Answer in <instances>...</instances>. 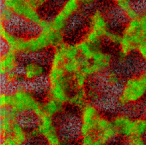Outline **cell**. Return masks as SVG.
<instances>
[{"instance_id": "1", "label": "cell", "mask_w": 146, "mask_h": 145, "mask_svg": "<svg viewBox=\"0 0 146 145\" xmlns=\"http://www.w3.org/2000/svg\"><path fill=\"white\" fill-rule=\"evenodd\" d=\"M146 99V74L143 71L124 80L115 98L119 108L136 107Z\"/></svg>"}, {"instance_id": "2", "label": "cell", "mask_w": 146, "mask_h": 145, "mask_svg": "<svg viewBox=\"0 0 146 145\" xmlns=\"http://www.w3.org/2000/svg\"><path fill=\"white\" fill-rule=\"evenodd\" d=\"M48 85V98L64 104L68 103L72 88H74L72 76L67 74L62 67L53 68L46 76Z\"/></svg>"}, {"instance_id": "3", "label": "cell", "mask_w": 146, "mask_h": 145, "mask_svg": "<svg viewBox=\"0 0 146 145\" xmlns=\"http://www.w3.org/2000/svg\"><path fill=\"white\" fill-rule=\"evenodd\" d=\"M11 93L12 103L9 108L20 116L26 113L33 115L42 105L31 90L23 84L16 86Z\"/></svg>"}, {"instance_id": "4", "label": "cell", "mask_w": 146, "mask_h": 145, "mask_svg": "<svg viewBox=\"0 0 146 145\" xmlns=\"http://www.w3.org/2000/svg\"><path fill=\"white\" fill-rule=\"evenodd\" d=\"M1 6L10 10L16 17L38 26L43 19L38 11L30 4L29 0H4Z\"/></svg>"}, {"instance_id": "5", "label": "cell", "mask_w": 146, "mask_h": 145, "mask_svg": "<svg viewBox=\"0 0 146 145\" xmlns=\"http://www.w3.org/2000/svg\"><path fill=\"white\" fill-rule=\"evenodd\" d=\"M113 63V57L109 53L101 50H96L91 60L83 65L81 71L88 77L105 74L111 69Z\"/></svg>"}, {"instance_id": "6", "label": "cell", "mask_w": 146, "mask_h": 145, "mask_svg": "<svg viewBox=\"0 0 146 145\" xmlns=\"http://www.w3.org/2000/svg\"><path fill=\"white\" fill-rule=\"evenodd\" d=\"M36 120L35 127L47 145H60L64 142L54 118L43 115Z\"/></svg>"}, {"instance_id": "7", "label": "cell", "mask_w": 146, "mask_h": 145, "mask_svg": "<svg viewBox=\"0 0 146 145\" xmlns=\"http://www.w3.org/2000/svg\"><path fill=\"white\" fill-rule=\"evenodd\" d=\"M121 34L136 46L146 40V11L141 12L137 18L127 21Z\"/></svg>"}, {"instance_id": "8", "label": "cell", "mask_w": 146, "mask_h": 145, "mask_svg": "<svg viewBox=\"0 0 146 145\" xmlns=\"http://www.w3.org/2000/svg\"><path fill=\"white\" fill-rule=\"evenodd\" d=\"M89 30L96 33L104 39L111 30L108 16L101 11L95 10L89 16Z\"/></svg>"}, {"instance_id": "9", "label": "cell", "mask_w": 146, "mask_h": 145, "mask_svg": "<svg viewBox=\"0 0 146 145\" xmlns=\"http://www.w3.org/2000/svg\"><path fill=\"white\" fill-rule=\"evenodd\" d=\"M21 73L24 81L33 83L41 80L46 75V68L42 62L31 60L23 65Z\"/></svg>"}, {"instance_id": "10", "label": "cell", "mask_w": 146, "mask_h": 145, "mask_svg": "<svg viewBox=\"0 0 146 145\" xmlns=\"http://www.w3.org/2000/svg\"><path fill=\"white\" fill-rule=\"evenodd\" d=\"M95 135L105 145L111 142L118 136L111 119L103 115L100 118L96 125Z\"/></svg>"}, {"instance_id": "11", "label": "cell", "mask_w": 146, "mask_h": 145, "mask_svg": "<svg viewBox=\"0 0 146 145\" xmlns=\"http://www.w3.org/2000/svg\"><path fill=\"white\" fill-rule=\"evenodd\" d=\"M102 116L100 109L94 103H87L80 113V123L90 127L94 132L96 125Z\"/></svg>"}, {"instance_id": "12", "label": "cell", "mask_w": 146, "mask_h": 145, "mask_svg": "<svg viewBox=\"0 0 146 145\" xmlns=\"http://www.w3.org/2000/svg\"><path fill=\"white\" fill-rule=\"evenodd\" d=\"M19 54L6 48L2 51L0 57V74L4 76L10 72L17 71L20 66Z\"/></svg>"}, {"instance_id": "13", "label": "cell", "mask_w": 146, "mask_h": 145, "mask_svg": "<svg viewBox=\"0 0 146 145\" xmlns=\"http://www.w3.org/2000/svg\"><path fill=\"white\" fill-rule=\"evenodd\" d=\"M133 118L130 115L124 112L116 113L111 118L118 136L124 137L126 139L129 138Z\"/></svg>"}, {"instance_id": "14", "label": "cell", "mask_w": 146, "mask_h": 145, "mask_svg": "<svg viewBox=\"0 0 146 145\" xmlns=\"http://www.w3.org/2000/svg\"><path fill=\"white\" fill-rule=\"evenodd\" d=\"M115 8L127 20L137 18L141 14L139 9L129 0H116L114 1Z\"/></svg>"}, {"instance_id": "15", "label": "cell", "mask_w": 146, "mask_h": 145, "mask_svg": "<svg viewBox=\"0 0 146 145\" xmlns=\"http://www.w3.org/2000/svg\"><path fill=\"white\" fill-rule=\"evenodd\" d=\"M8 136H11L18 145H26L30 141L29 131L19 120L13 123L11 132Z\"/></svg>"}, {"instance_id": "16", "label": "cell", "mask_w": 146, "mask_h": 145, "mask_svg": "<svg viewBox=\"0 0 146 145\" xmlns=\"http://www.w3.org/2000/svg\"><path fill=\"white\" fill-rule=\"evenodd\" d=\"M104 76V84L110 89H119L124 81L120 72L114 70H109Z\"/></svg>"}, {"instance_id": "17", "label": "cell", "mask_w": 146, "mask_h": 145, "mask_svg": "<svg viewBox=\"0 0 146 145\" xmlns=\"http://www.w3.org/2000/svg\"><path fill=\"white\" fill-rule=\"evenodd\" d=\"M64 105V104L50 98H48L42 103V108L44 115L53 118L62 112Z\"/></svg>"}, {"instance_id": "18", "label": "cell", "mask_w": 146, "mask_h": 145, "mask_svg": "<svg viewBox=\"0 0 146 145\" xmlns=\"http://www.w3.org/2000/svg\"><path fill=\"white\" fill-rule=\"evenodd\" d=\"M136 45L130 40L123 36L118 45V58L119 62H125L133 53H135Z\"/></svg>"}, {"instance_id": "19", "label": "cell", "mask_w": 146, "mask_h": 145, "mask_svg": "<svg viewBox=\"0 0 146 145\" xmlns=\"http://www.w3.org/2000/svg\"><path fill=\"white\" fill-rule=\"evenodd\" d=\"M134 136L146 138V116L133 117L129 138Z\"/></svg>"}, {"instance_id": "20", "label": "cell", "mask_w": 146, "mask_h": 145, "mask_svg": "<svg viewBox=\"0 0 146 145\" xmlns=\"http://www.w3.org/2000/svg\"><path fill=\"white\" fill-rule=\"evenodd\" d=\"M81 6L80 1L78 0H68L64 3L58 12L65 18L70 20L79 11Z\"/></svg>"}, {"instance_id": "21", "label": "cell", "mask_w": 146, "mask_h": 145, "mask_svg": "<svg viewBox=\"0 0 146 145\" xmlns=\"http://www.w3.org/2000/svg\"><path fill=\"white\" fill-rule=\"evenodd\" d=\"M79 57L83 59L90 61L92 58L95 52L100 48H96L89 44L84 39L76 44Z\"/></svg>"}, {"instance_id": "22", "label": "cell", "mask_w": 146, "mask_h": 145, "mask_svg": "<svg viewBox=\"0 0 146 145\" xmlns=\"http://www.w3.org/2000/svg\"><path fill=\"white\" fill-rule=\"evenodd\" d=\"M87 99L85 89H75V92L70 94L68 103L73 107L82 109L87 104Z\"/></svg>"}, {"instance_id": "23", "label": "cell", "mask_w": 146, "mask_h": 145, "mask_svg": "<svg viewBox=\"0 0 146 145\" xmlns=\"http://www.w3.org/2000/svg\"><path fill=\"white\" fill-rule=\"evenodd\" d=\"M57 48L61 53L65 62L79 57L76 44H70L64 42L57 47Z\"/></svg>"}, {"instance_id": "24", "label": "cell", "mask_w": 146, "mask_h": 145, "mask_svg": "<svg viewBox=\"0 0 146 145\" xmlns=\"http://www.w3.org/2000/svg\"><path fill=\"white\" fill-rule=\"evenodd\" d=\"M82 59L79 57L77 58L66 61L62 67L69 76H72L80 71L82 68Z\"/></svg>"}, {"instance_id": "25", "label": "cell", "mask_w": 146, "mask_h": 145, "mask_svg": "<svg viewBox=\"0 0 146 145\" xmlns=\"http://www.w3.org/2000/svg\"><path fill=\"white\" fill-rule=\"evenodd\" d=\"M2 77L5 85L8 86H14L15 88L22 84L21 82L24 81L21 73L17 71L10 72Z\"/></svg>"}, {"instance_id": "26", "label": "cell", "mask_w": 146, "mask_h": 145, "mask_svg": "<svg viewBox=\"0 0 146 145\" xmlns=\"http://www.w3.org/2000/svg\"><path fill=\"white\" fill-rule=\"evenodd\" d=\"M17 119L8 117L0 118V134L1 138L9 135L11 132L12 126Z\"/></svg>"}, {"instance_id": "27", "label": "cell", "mask_w": 146, "mask_h": 145, "mask_svg": "<svg viewBox=\"0 0 146 145\" xmlns=\"http://www.w3.org/2000/svg\"><path fill=\"white\" fill-rule=\"evenodd\" d=\"M72 78L74 88L75 89H84L89 77L80 71L72 76Z\"/></svg>"}, {"instance_id": "28", "label": "cell", "mask_w": 146, "mask_h": 145, "mask_svg": "<svg viewBox=\"0 0 146 145\" xmlns=\"http://www.w3.org/2000/svg\"><path fill=\"white\" fill-rule=\"evenodd\" d=\"M84 39L95 48H100L104 39L95 32L88 30Z\"/></svg>"}, {"instance_id": "29", "label": "cell", "mask_w": 146, "mask_h": 145, "mask_svg": "<svg viewBox=\"0 0 146 145\" xmlns=\"http://www.w3.org/2000/svg\"><path fill=\"white\" fill-rule=\"evenodd\" d=\"M79 145H105L95 134L80 137Z\"/></svg>"}, {"instance_id": "30", "label": "cell", "mask_w": 146, "mask_h": 145, "mask_svg": "<svg viewBox=\"0 0 146 145\" xmlns=\"http://www.w3.org/2000/svg\"><path fill=\"white\" fill-rule=\"evenodd\" d=\"M16 17L13 13L8 9L2 7L0 12V23H3L7 26V24L12 22Z\"/></svg>"}, {"instance_id": "31", "label": "cell", "mask_w": 146, "mask_h": 145, "mask_svg": "<svg viewBox=\"0 0 146 145\" xmlns=\"http://www.w3.org/2000/svg\"><path fill=\"white\" fill-rule=\"evenodd\" d=\"M122 38L123 35L121 34V33L120 34L118 32L110 30L106 35L105 39L110 44L118 46L120 43Z\"/></svg>"}, {"instance_id": "32", "label": "cell", "mask_w": 146, "mask_h": 145, "mask_svg": "<svg viewBox=\"0 0 146 145\" xmlns=\"http://www.w3.org/2000/svg\"><path fill=\"white\" fill-rule=\"evenodd\" d=\"M12 103L11 93L3 92L0 94V107L10 108Z\"/></svg>"}, {"instance_id": "33", "label": "cell", "mask_w": 146, "mask_h": 145, "mask_svg": "<svg viewBox=\"0 0 146 145\" xmlns=\"http://www.w3.org/2000/svg\"><path fill=\"white\" fill-rule=\"evenodd\" d=\"M135 53L141 60L146 63V40L139 43L136 47Z\"/></svg>"}, {"instance_id": "34", "label": "cell", "mask_w": 146, "mask_h": 145, "mask_svg": "<svg viewBox=\"0 0 146 145\" xmlns=\"http://www.w3.org/2000/svg\"><path fill=\"white\" fill-rule=\"evenodd\" d=\"M125 145H146V138L134 136L128 138Z\"/></svg>"}, {"instance_id": "35", "label": "cell", "mask_w": 146, "mask_h": 145, "mask_svg": "<svg viewBox=\"0 0 146 145\" xmlns=\"http://www.w3.org/2000/svg\"><path fill=\"white\" fill-rule=\"evenodd\" d=\"M29 2L31 7L38 11L46 3L44 0H29Z\"/></svg>"}, {"instance_id": "36", "label": "cell", "mask_w": 146, "mask_h": 145, "mask_svg": "<svg viewBox=\"0 0 146 145\" xmlns=\"http://www.w3.org/2000/svg\"><path fill=\"white\" fill-rule=\"evenodd\" d=\"M81 5L85 7H90L93 5L95 1L93 0H83V1H80Z\"/></svg>"}, {"instance_id": "37", "label": "cell", "mask_w": 146, "mask_h": 145, "mask_svg": "<svg viewBox=\"0 0 146 145\" xmlns=\"http://www.w3.org/2000/svg\"><path fill=\"white\" fill-rule=\"evenodd\" d=\"M30 145H47L43 140L41 139H38L36 140H31Z\"/></svg>"}, {"instance_id": "38", "label": "cell", "mask_w": 146, "mask_h": 145, "mask_svg": "<svg viewBox=\"0 0 146 145\" xmlns=\"http://www.w3.org/2000/svg\"><path fill=\"white\" fill-rule=\"evenodd\" d=\"M144 71L145 72V73L146 74V63H145V69H144Z\"/></svg>"}]
</instances>
